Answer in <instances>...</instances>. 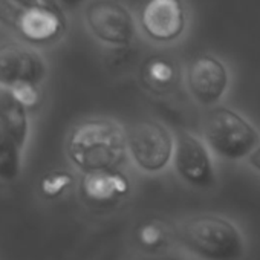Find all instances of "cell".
Returning a JSON list of instances; mask_svg holds the SVG:
<instances>
[{
    "mask_svg": "<svg viewBox=\"0 0 260 260\" xmlns=\"http://www.w3.org/2000/svg\"><path fill=\"white\" fill-rule=\"evenodd\" d=\"M66 153L86 175L113 172L127 158L125 128L109 118H89L68 135Z\"/></svg>",
    "mask_w": 260,
    "mask_h": 260,
    "instance_id": "obj_1",
    "label": "cell"
},
{
    "mask_svg": "<svg viewBox=\"0 0 260 260\" xmlns=\"http://www.w3.org/2000/svg\"><path fill=\"white\" fill-rule=\"evenodd\" d=\"M179 243L202 260H242L245 239L239 226L217 214H196L176 230Z\"/></svg>",
    "mask_w": 260,
    "mask_h": 260,
    "instance_id": "obj_2",
    "label": "cell"
},
{
    "mask_svg": "<svg viewBox=\"0 0 260 260\" xmlns=\"http://www.w3.org/2000/svg\"><path fill=\"white\" fill-rule=\"evenodd\" d=\"M202 141L211 153L225 161H243L260 144L258 130L237 110L210 107L202 121Z\"/></svg>",
    "mask_w": 260,
    "mask_h": 260,
    "instance_id": "obj_3",
    "label": "cell"
},
{
    "mask_svg": "<svg viewBox=\"0 0 260 260\" xmlns=\"http://www.w3.org/2000/svg\"><path fill=\"white\" fill-rule=\"evenodd\" d=\"M0 22L28 46H46L66 31L64 11L46 0H0Z\"/></svg>",
    "mask_w": 260,
    "mask_h": 260,
    "instance_id": "obj_4",
    "label": "cell"
},
{
    "mask_svg": "<svg viewBox=\"0 0 260 260\" xmlns=\"http://www.w3.org/2000/svg\"><path fill=\"white\" fill-rule=\"evenodd\" d=\"M125 147L138 170L156 175L172 162L175 137L162 122L144 118L125 128Z\"/></svg>",
    "mask_w": 260,
    "mask_h": 260,
    "instance_id": "obj_5",
    "label": "cell"
},
{
    "mask_svg": "<svg viewBox=\"0 0 260 260\" xmlns=\"http://www.w3.org/2000/svg\"><path fill=\"white\" fill-rule=\"evenodd\" d=\"M89 32L107 46H128L137 34V22L130 10L118 0H92L84 8Z\"/></svg>",
    "mask_w": 260,
    "mask_h": 260,
    "instance_id": "obj_6",
    "label": "cell"
},
{
    "mask_svg": "<svg viewBox=\"0 0 260 260\" xmlns=\"http://www.w3.org/2000/svg\"><path fill=\"white\" fill-rule=\"evenodd\" d=\"M172 162L178 176L190 187L207 190L216 184V167L211 152L202 138L179 132L175 137V149Z\"/></svg>",
    "mask_w": 260,
    "mask_h": 260,
    "instance_id": "obj_7",
    "label": "cell"
},
{
    "mask_svg": "<svg viewBox=\"0 0 260 260\" xmlns=\"http://www.w3.org/2000/svg\"><path fill=\"white\" fill-rule=\"evenodd\" d=\"M185 84L191 98L202 107H214L230 87L228 66L213 54L194 57L185 71Z\"/></svg>",
    "mask_w": 260,
    "mask_h": 260,
    "instance_id": "obj_8",
    "label": "cell"
},
{
    "mask_svg": "<svg viewBox=\"0 0 260 260\" xmlns=\"http://www.w3.org/2000/svg\"><path fill=\"white\" fill-rule=\"evenodd\" d=\"M138 23L149 40L159 45L175 43L185 34L187 8L182 0H146Z\"/></svg>",
    "mask_w": 260,
    "mask_h": 260,
    "instance_id": "obj_9",
    "label": "cell"
},
{
    "mask_svg": "<svg viewBox=\"0 0 260 260\" xmlns=\"http://www.w3.org/2000/svg\"><path fill=\"white\" fill-rule=\"evenodd\" d=\"M46 71L43 57L34 48L17 42L0 43V89L20 84L40 86Z\"/></svg>",
    "mask_w": 260,
    "mask_h": 260,
    "instance_id": "obj_10",
    "label": "cell"
},
{
    "mask_svg": "<svg viewBox=\"0 0 260 260\" xmlns=\"http://www.w3.org/2000/svg\"><path fill=\"white\" fill-rule=\"evenodd\" d=\"M0 130L23 152L29 137L28 109L23 107L7 89H0Z\"/></svg>",
    "mask_w": 260,
    "mask_h": 260,
    "instance_id": "obj_11",
    "label": "cell"
},
{
    "mask_svg": "<svg viewBox=\"0 0 260 260\" xmlns=\"http://www.w3.org/2000/svg\"><path fill=\"white\" fill-rule=\"evenodd\" d=\"M128 179L119 172H103L86 175L83 181V190L86 198L96 202H109L122 198L128 191Z\"/></svg>",
    "mask_w": 260,
    "mask_h": 260,
    "instance_id": "obj_12",
    "label": "cell"
},
{
    "mask_svg": "<svg viewBox=\"0 0 260 260\" xmlns=\"http://www.w3.org/2000/svg\"><path fill=\"white\" fill-rule=\"evenodd\" d=\"M22 172V150L0 130V181L13 182Z\"/></svg>",
    "mask_w": 260,
    "mask_h": 260,
    "instance_id": "obj_13",
    "label": "cell"
},
{
    "mask_svg": "<svg viewBox=\"0 0 260 260\" xmlns=\"http://www.w3.org/2000/svg\"><path fill=\"white\" fill-rule=\"evenodd\" d=\"M75 178L69 172H52L40 181V193L46 199H55L64 194L74 184Z\"/></svg>",
    "mask_w": 260,
    "mask_h": 260,
    "instance_id": "obj_14",
    "label": "cell"
},
{
    "mask_svg": "<svg viewBox=\"0 0 260 260\" xmlns=\"http://www.w3.org/2000/svg\"><path fill=\"white\" fill-rule=\"evenodd\" d=\"M147 77L156 86H169L176 77L175 66L166 58H153L147 64Z\"/></svg>",
    "mask_w": 260,
    "mask_h": 260,
    "instance_id": "obj_15",
    "label": "cell"
},
{
    "mask_svg": "<svg viewBox=\"0 0 260 260\" xmlns=\"http://www.w3.org/2000/svg\"><path fill=\"white\" fill-rule=\"evenodd\" d=\"M164 237H166V231L156 222H147L138 231V239H140L141 245H144L147 248H155V246L161 245L164 242Z\"/></svg>",
    "mask_w": 260,
    "mask_h": 260,
    "instance_id": "obj_16",
    "label": "cell"
},
{
    "mask_svg": "<svg viewBox=\"0 0 260 260\" xmlns=\"http://www.w3.org/2000/svg\"><path fill=\"white\" fill-rule=\"evenodd\" d=\"M7 90H10L11 95L26 109L34 107L40 101V89L37 84H20Z\"/></svg>",
    "mask_w": 260,
    "mask_h": 260,
    "instance_id": "obj_17",
    "label": "cell"
},
{
    "mask_svg": "<svg viewBox=\"0 0 260 260\" xmlns=\"http://www.w3.org/2000/svg\"><path fill=\"white\" fill-rule=\"evenodd\" d=\"M246 164L257 173H260V144L255 147V150L246 158Z\"/></svg>",
    "mask_w": 260,
    "mask_h": 260,
    "instance_id": "obj_18",
    "label": "cell"
},
{
    "mask_svg": "<svg viewBox=\"0 0 260 260\" xmlns=\"http://www.w3.org/2000/svg\"><path fill=\"white\" fill-rule=\"evenodd\" d=\"M55 2L64 11V10H77L86 2V0H55Z\"/></svg>",
    "mask_w": 260,
    "mask_h": 260,
    "instance_id": "obj_19",
    "label": "cell"
},
{
    "mask_svg": "<svg viewBox=\"0 0 260 260\" xmlns=\"http://www.w3.org/2000/svg\"><path fill=\"white\" fill-rule=\"evenodd\" d=\"M140 260H182L176 255H172V254H153V255H147V257H143Z\"/></svg>",
    "mask_w": 260,
    "mask_h": 260,
    "instance_id": "obj_20",
    "label": "cell"
},
{
    "mask_svg": "<svg viewBox=\"0 0 260 260\" xmlns=\"http://www.w3.org/2000/svg\"><path fill=\"white\" fill-rule=\"evenodd\" d=\"M46 2H48V4H51V5H55V7H58L55 0H46ZM58 8H60V7H58Z\"/></svg>",
    "mask_w": 260,
    "mask_h": 260,
    "instance_id": "obj_21",
    "label": "cell"
}]
</instances>
